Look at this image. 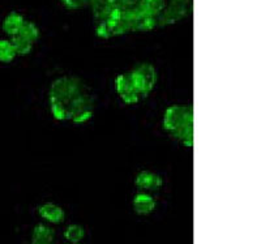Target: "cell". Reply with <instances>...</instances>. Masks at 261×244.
<instances>
[{"mask_svg": "<svg viewBox=\"0 0 261 244\" xmlns=\"http://www.w3.org/2000/svg\"><path fill=\"white\" fill-rule=\"evenodd\" d=\"M55 239V231L53 227L45 224L37 225L32 232L33 244H51Z\"/></svg>", "mask_w": 261, "mask_h": 244, "instance_id": "11", "label": "cell"}, {"mask_svg": "<svg viewBox=\"0 0 261 244\" xmlns=\"http://www.w3.org/2000/svg\"><path fill=\"white\" fill-rule=\"evenodd\" d=\"M62 4L69 11H79L90 4V0H62Z\"/></svg>", "mask_w": 261, "mask_h": 244, "instance_id": "16", "label": "cell"}, {"mask_svg": "<svg viewBox=\"0 0 261 244\" xmlns=\"http://www.w3.org/2000/svg\"><path fill=\"white\" fill-rule=\"evenodd\" d=\"M64 239L71 244H79L80 241L84 240L85 238V229L79 224L69 225L67 229L64 230Z\"/></svg>", "mask_w": 261, "mask_h": 244, "instance_id": "12", "label": "cell"}, {"mask_svg": "<svg viewBox=\"0 0 261 244\" xmlns=\"http://www.w3.org/2000/svg\"><path fill=\"white\" fill-rule=\"evenodd\" d=\"M94 115V98L88 93L74 97L68 106V120L81 125L89 122Z\"/></svg>", "mask_w": 261, "mask_h": 244, "instance_id": "4", "label": "cell"}, {"mask_svg": "<svg viewBox=\"0 0 261 244\" xmlns=\"http://www.w3.org/2000/svg\"><path fill=\"white\" fill-rule=\"evenodd\" d=\"M24 16L13 11V12L8 13L6 16V18L3 20V24H2V29H3V32L7 36L15 37L20 33V30L22 28V25H24Z\"/></svg>", "mask_w": 261, "mask_h": 244, "instance_id": "10", "label": "cell"}, {"mask_svg": "<svg viewBox=\"0 0 261 244\" xmlns=\"http://www.w3.org/2000/svg\"><path fill=\"white\" fill-rule=\"evenodd\" d=\"M132 208H134L136 214L149 215L157 208V201L149 192L140 191L139 194L135 195L134 201H132Z\"/></svg>", "mask_w": 261, "mask_h": 244, "instance_id": "6", "label": "cell"}, {"mask_svg": "<svg viewBox=\"0 0 261 244\" xmlns=\"http://www.w3.org/2000/svg\"><path fill=\"white\" fill-rule=\"evenodd\" d=\"M128 76L136 92L143 97H146L157 84V71L150 63H140L128 72Z\"/></svg>", "mask_w": 261, "mask_h": 244, "instance_id": "3", "label": "cell"}, {"mask_svg": "<svg viewBox=\"0 0 261 244\" xmlns=\"http://www.w3.org/2000/svg\"><path fill=\"white\" fill-rule=\"evenodd\" d=\"M38 215L47 224L59 225L65 220V211L62 206L54 203L42 204L38 208Z\"/></svg>", "mask_w": 261, "mask_h": 244, "instance_id": "8", "label": "cell"}, {"mask_svg": "<svg viewBox=\"0 0 261 244\" xmlns=\"http://www.w3.org/2000/svg\"><path fill=\"white\" fill-rule=\"evenodd\" d=\"M166 7L165 0H140L135 8L139 11V13L144 17H155L162 13V11Z\"/></svg>", "mask_w": 261, "mask_h": 244, "instance_id": "9", "label": "cell"}, {"mask_svg": "<svg viewBox=\"0 0 261 244\" xmlns=\"http://www.w3.org/2000/svg\"><path fill=\"white\" fill-rule=\"evenodd\" d=\"M193 124H195L193 106L172 104L163 114V129L187 148H192L195 143Z\"/></svg>", "mask_w": 261, "mask_h": 244, "instance_id": "2", "label": "cell"}, {"mask_svg": "<svg viewBox=\"0 0 261 244\" xmlns=\"http://www.w3.org/2000/svg\"><path fill=\"white\" fill-rule=\"evenodd\" d=\"M135 185L140 191L151 192V191H158L163 185V180L158 174L151 173V171H140L135 178Z\"/></svg>", "mask_w": 261, "mask_h": 244, "instance_id": "7", "label": "cell"}, {"mask_svg": "<svg viewBox=\"0 0 261 244\" xmlns=\"http://www.w3.org/2000/svg\"><path fill=\"white\" fill-rule=\"evenodd\" d=\"M84 93V84L79 77L63 76L55 78L48 92L51 115L55 120H68V106L74 97Z\"/></svg>", "mask_w": 261, "mask_h": 244, "instance_id": "1", "label": "cell"}, {"mask_svg": "<svg viewBox=\"0 0 261 244\" xmlns=\"http://www.w3.org/2000/svg\"><path fill=\"white\" fill-rule=\"evenodd\" d=\"M170 2H171V3L180 4V6L192 7V0H170Z\"/></svg>", "mask_w": 261, "mask_h": 244, "instance_id": "18", "label": "cell"}, {"mask_svg": "<svg viewBox=\"0 0 261 244\" xmlns=\"http://www.w3.org/2000/svg\"><path fill=\"white\" fill-rule=\"evenodd\" d=\"M11 42H12L13 47H15L16 55H20V57L29 55L33 51V46H34L32 42L27 41V39H24L20 36L11 37Z\"/></svg>", "mask_w": 261, "mask_h": 244, "instance_id": "15", "label": "cell"}, {"mask_svg": "<svg viewBox=\"0 0 261 244\" xmlns=\"http://www.w3.org/2000/svg\"><path fill=\"white\" fill-rule=\"evenodd\" d=\"M115 92L125 104H136L140 101L141 95L136 92L132 83L129 80V76L127 73H120L115 77Z\"/></svg>", "mask_w": 261, "mask_h": 244, "instance_id": "5", "label": "cell"}, {"mask_svg": "<svg viewBox=\"0 0 261 244\" xmlns=\"http://www.w3.org/2000/svg\"><path fill=\"white\" fill-rule=\"evenodd\" d=\"M16 55L11 39H0V63H12Z\"/></svg>", "mask_w": 261, "mask_h": 244, "instance_id": "14", "label": "cell"}, {"mask_svg": "<svg viewBox=\"0 0 261 244\" xmlns=\"http://www.w3.org/2000/svg\"><path fill=\"white\" fill-rule=\"evenodd\" d=\"M17 36L22 37L24 39H27V41L32 42L33 45L36 43L37 41L39 39V36H41V32H39V28L37 26L33 21H27L25 20L24 25H22V28H21L20 33L17 34Z\"/></svg>", "mask_w": 261, "mask_h": 244, "instance_id": "13", "label": "cell"}, {"mask_svg": "<svg viewBox=\"0 0 261 244\" xmlns=\"http://www.w3.org/2000/svg\"><path fill=\"white\" fill-rule=\"evenodd\" d=\"M140 0H115V6L119 7L120 9H130L139 4Z\"/></svg>", "mask_w": 261, "mask_h": 244, "instance_id": "17", "label": "cell"}]
</instances>
